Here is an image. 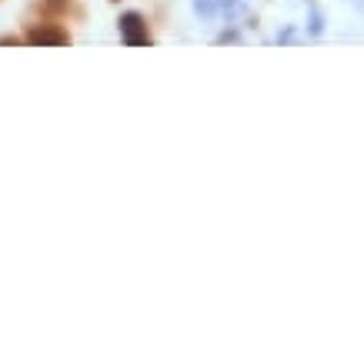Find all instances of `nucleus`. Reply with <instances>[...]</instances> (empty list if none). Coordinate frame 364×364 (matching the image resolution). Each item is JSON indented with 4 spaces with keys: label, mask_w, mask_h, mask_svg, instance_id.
Masks as SVG:
<instances>
[{
    "label": "nucleus",
    "mask_w": 364,
    "mask_h": 364,
    "mask_svg": "<svg viewBox=\"0 0 364 364\" xmlns=\"http://www.w3.org/2000/svg\"><path fill=\"white\" fill-rule=\"evenodd\" d=\"M117 27H121V37H124V44L127 47H147L151 44V31H147V23H144V17L137 11L121 14Z\"/></svg>",
    "instance_id": "obj_1"
},
{
    "label": "nucleus",
    "mask_w": 364,
    "mask_h": 364,
    "mask_svg": "<svg viewBox=\"0 0 364 364\" xmlns=\"http://www.w3.org/2000/svg\"><path fill=\"white\" fill-rule=\"evenodd\" d=\"M27 41H31V44H47V47L70 44L67 31H60V27H54V23H41V27H33V31L27 33Z\"/></svg>",
    "instance_id": "obj_2"
},
{
    "label": "nucleus",
    "mask_w": 364,
    "mask_h": 364,
    "mask_svg": "<svg viewBox=\"0 0 364 364\" xmlns=\"http://www.w3.org/2000/svg\"><path fill=\"white\" fill-rule=\"evenodd\" d=\"M194 7H198V14H214L218 11V0H194Z\"/></svg>",
    "instance_id": "obj_3"
}]
</instances>
